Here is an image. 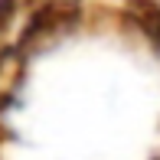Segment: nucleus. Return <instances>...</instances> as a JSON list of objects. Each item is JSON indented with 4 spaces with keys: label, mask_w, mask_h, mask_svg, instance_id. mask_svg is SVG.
<instances>
[{
    "label": "nucleus",
    "mask_w": 160,
    "mask_h": 160,
    "mask_svg": "<svg viewBox=\"0 0 160 160\" xmlns=\"http://www.w3.org/2000/svg\"><path fill=\"white\" fill-rule=\"evenodd\" d=\"M13 13H17V0H0V33L10 26Z\"/></svg>",
    "instance_id": "7ed1b4c3"
},
{
    "label": "nucleus",
    "mask_w": 160,
    "mask_h": 160,
    "mask_svg": "<svg viewBox=\"0 0 160 160\" xmlns=\"http://www.w3.org/2000/svg\"><path fill=\"white\" fill-rule=\"evenodd\" d=\"M128 17L134 20V26L160 49V7L154 0H128Z\"/></svg>",
    "instance_id": "f03ea898"
},
{
    "label": "nucleus",
    "mask_w": 160,
    "mask_h": 160,
    "mask_svg": "<svg viewBox=\"0 0 160 160\" xmlns=\"http://www.w3.org/2000/svg\"><path fill=\"white\" fill-rule=\"evenodd\" d=\"M78 20H82V10H78L75 0H46L42 7L33 10V17H30V23H26V30H23L13 52L33 56L36 49H42L49 42H56L59 36L72 33L78 26Z\"/></svg>",
    "instance_id": "f257e3e1"
}]
</instances>
